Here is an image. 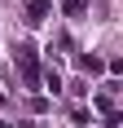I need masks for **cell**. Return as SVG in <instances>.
<instances>
[{"instance_id": "obj_1", "label": "cell", "mask_w": 123, "mask_h": 128, "mask_svg": "<svg viewBox=\"0 0 123 128\" xmlns=\"http://www.w3.org/2000/svg\"><path fill=\"white\" fill-rule=\"evenodd\" d=\"M18 66H22V80H26V84L40 80V71H35V49H31V44H18Z\"/></svg>"}, {"instance_id": "obj_2", "label": "cell", "mask_w": 123, "mask_h": 128, "mask_svg": "<svg viewBox=\"0 0 123 128\" xmlns=\"http://www.w3.org/2000/svg\"><path fill=\"white\" fill-rule=\"evenodd\" d=\"M49 0H31V4H26V13H31V22H44V18H49Z\"/></svg>"}, {"instance_id": "obj_3", "label": "cell", "mask_w": 123, "mask_h": 128, "mask_svg": "<svg viewBox=\"0 0 123 128\" xmlns=\"http://www.w3.org/2000/svg\"><path fill=\"white\" fill-rule=\"evenodd\" d=\"M79 66H84L88 75H97V71H101V58H79Z\"/></svg>"}, {"instance_id": "obj_4", "label": "cell", "mask_w": 123, "mask_h": 128, "mask_svg": "<svg viewBox=\"0 0 123 128\" xmlns=\"http://www.w3.org/2000/svg\"><path fill=\"white\" fill-rule=\"evenodd\" d=\"M84 4L88 0H66V13H84Z\"/></svg>"}, {"instance_id": "obj_5", "label": "cell", "mask_w": 123, "mask_h": 128, "mask_svg": "<svg viewBox=\"0 0 123 128\" xmlns=\"http://www.w3.org/2000/svg\"><path fill=\"white\" fill-rule=\"evenodd\" d=\"M0 128H9V124H0Z\"/></svg>"}]
</instances>
